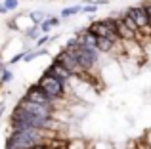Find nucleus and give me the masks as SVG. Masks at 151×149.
Segmentation results:
<instances>
[{
    "instance_id": "dca6fc26",
    "label": "nucleus",
    "mask_w": 151,
    "mask_h": 149,
    "mask_svg": "<svg viewBox=\"0 0 151 149\" xmlns=\"http://www.w3.org/2000/svg\"><path fill=\"white\" fill-rule=\"evenodd\" d=\"M29 17H31V23H37V25H40V23L44 21V19L48 17V15H46L44 11H40V10H38V11H31V14H29Z\"/></svg>"
},
{
    "instance_id": "6e6552de",
    "label": "nucleus",
    "mask_w": 151,
    "mask_h": 149,
    "mask_svg": "<svg viewBox=\"0 0 151 149\" xmlns=\"http://www.w3.org/2000/svg\"><path fill=\"white\" fill-rule=\"evenodd\" d=\"M33 145H35V143H31L29 140L14 134V132H10L8 138H6V147H4V149H33Z\"/></svg>"
},
{
    "instance_id": "f8f14e48",
    "label": "nucleus",
    "mask_w": 151,
    "mask_h": 149,
    "mask_svg": "<svg viewBox=\"0 0 151 149\" xmlns=\"http://www.w3.org/2000/svg\"><path fill=\"white\" fill-rule=\"evenodd\" d=\"M67 149H90V145L82 138H73L67 142Z\"/></svg>"
},
{
    "instance_id": "ddd939ff",
    "label": "nucleus",
    "mask_w": 151,
    "mask_h": 149,
    "mask_svg": "<svg viewBox=\"0 0 151 149\" xmlns=\"http://www.w3.org/2000/svg\"><path fill=\"white\" fill-rule=\"evenodd\" d=\"M42 34V31H40V25H37V23H33V25L29 27V29H25V37L27 38H31V40H37L38 37Z\"/></svg>"
},
{
    "instance_id": "6ab92c4d",
    "label": "nucleus",
    "mask_w": 151,
    "mask_h": 149,
    "mask_svg": "<svg viewBox=\"0 0 151 149\" xmlns=\"http://www.w3.org/2000/svg\"><path fill=\"white\" fill-rule=\"evenodd\" d=\"M2 6L6 8L8 11H14V10H17V6H19V0H4V2H2Z\"/></svg>"
},
{
    "instance_id": "4be33fe9",
    "label": "nucleus",
    "mask_w": 151,
    "mask_h": 149,
    "mask_svg": "<svg viewBox=\"0 0 151 149\" xmlns=\"http://www.w3.org/2000/svg\"><path fill=\"white\" fill-rule=\"evenodd\" d=\"M33 149H50V145H48V142H44V143H37V145H33Z\"/></svg>"
},
{
    "instance_id": "a211bd4d",
    "label": "nucleus",
    "mask_w": 151,
    "mask_h": 149,
    "mask_svg": "<svg viewBox=\"0 0 151 149\" xmlns=\"http://www.w3.org/2000/svg\"><path fill=\"white\" fill-rule=\"evenodd\" d=\"M98 6H100V4H96V2L84 4V6H82V14H96V11H98Z\"/></svg>"
},
{
    "instance_id": "20e7f679",
    "label": "nucleus",
    "mask_w": 151,
    "mask_h": 149,
    "mask_svg": "<svg viewBox=\"0 0 151 149\" xmlns=\"http://www.w3.org/2000/svg\"><path fill=\"white\" fill-rule=\"evenodd\" d=\"M55 59L59 61V63H63L65 65L67 69H69L71 73L75 74V77H82V74H84L86 71L84 69H82V65L78 63V59H77V56H75L73 52H71V50H67V48H63L61 52L58 54V56H54Z\"/></svg>"
},
{
    "instance_id": "4468645a",
    "label": "nucleus",
    "mask_w": 151,
    "mask_h": 149,
    "mask_svg": "<svg viewBox=\"0 0 151 149\" xmlns=\"http://www.w3.org/2000/svg\"><path fill=\"white\" fill-rule=\"evenodd\" d=\"M121 17L124 19V23H126V25H128V27H130L132 31H136V33H142V31H140V27H138V23L134 21V17H132V15L128 14V10H126L124 14H121Z\"/></svg>"
},
{
    "instance_id": "f257e3e1",
    "label": "nucleus",
    "mask_w": 151,
    "mask_h": 149,
    "mask_svg": "<svg viewBox=\"0 0 151 149\" xmlns=\"http://www.w3.org/2000/svg\"><path fill=\"white\" fill-rule=\"evenodd\" d=\"M38 84L44 88V92L48 94L50 97H54V100H63V97L67 96V92H69V88H67V82L59 80L58 77H54V74L50 73H42V77L38 78Z\"/></svg>"
},
{
    "instance_id": "f03ea898",
    "label": "nucleus",
    "mask_w": 151,
    "mask_h": 149,
    "mask_svg": "<svg viewBox=\"0 0 151 149\" xmlns=\"http://www.w3.org/2000/svg\"><path fill=\"white\" fill-rule=\"evenodd\" d=\"M71 52L77 56L78 63L82 65V69H84L86 73H92V71H94V67L100 63V56H101V52H100L98 48H94V46L81 44L77 50H71Z\"/></svg>"
},
{
    "instance_id": "423d86ee",
    "label": "nucleus",
    "mask_w": 151,
    "mask_h": 149,
    "mask_svg": "<svg viewBox=\"0 0 151 149\" xmlns=\"http://www.w3.org/2000/svg\"><path fill=\"white\" fill-rule=\"evenodd\" d=\"M46 73H50V74H54V77H58L59 80H63V82H69L71 78L75 77V74L71 73V71H69V69H67L63 63H59V61L55 59V57L52 59V63L48 65V67H46Z\"/></svg>"
},
{
    "instance_id": "9d476101",
    "label": "nucleus",
    "mask_w": 151,
    "mask_h": 149,
    "mask_svg": "<svg viewBox=\"0 0 151 149\" xmlns=\"http://www.w3.org/2000/svg\"><path fill=\"white\" fill-rule=\"evenodd\" d=\"M59 19H61V17H50V15H48V17L40 23V31H42V33H50L54 27L59 25Z\"/></svg>"
},
{
    "instance_id": "aec40b11",
    "label": "nucleus",
    "mask_w": 151,
    "mask_h": 149,
    "mask_svg": "<svg viewBox=\"0 0 151 149\" xmlns=\"http://www.w3.org/2000/svg\"><path fill=\"white\" fill-rule=\"evenodd\" d=\"M25 54L27 52H19V54H15L14 57H10V63L14 65V63H17V61H21V59H25Z\"/></svg>"
},
{
    "instance_id": "39448f33",
    "label": "nucleus",
    "mask_w": 151,
    "mask_h": 149,
    "mask_svg": "<svg viewBox=\"0 0 151 149\" xmlns=\"http://www.w3.org/2000/svg\"><path fill=\"white\" fill-rule=\"evenodd\" d=\"M115 29H117V34L121 37L122 42H128V40H138L140 38V33H136V31H132L128 25L124 23V19L119 15V17H115Z\"/></svg>"
},
{
    "instance_id": "2eb2a0df",
    "label": "nucleus",
    "mask_w": 151,
    "mask_h": 149,
    "mask_svg": "<svg viewBox=\"0 0 151 149\" xmlns=\"http://www.w3.org/2000/svg\"><path fill=\"white\" fill-rule=\"evenodd\" d=\"M46 54V50L44 48H37V50H29V52L25 54V59L23 61H33V59H37V57H40V56H44Z\"/></svg>"
},
{
    "instance_id": "f3484780",
    "label": "nucleus",
    "mask_w": 151,
    "mask_h": 149,
    "mask_svg": "<svg viewBox=\"0 0 151 149\" xmlns=\"http://www.w3.org/2000/svg\"><path fill=\"white\" fill-rule=\"evenodd\" d=\"M12 78H14V73H12L10 69H8L6 65L2 63V78H0V82H2V84H8Z\"/></svg>"
},
{
    "instance_id": "7ed1b4c3",
    "label": "nucleus",
    "mask_w": 151,
    "mask_h": 149,
    "mask_svg": "<svg viewBox=\"0 0 151 149\" xmlns=\"http://www.w3.org/2000/svg\"><path fill=\"white\" fill-rule=\"evenodd\" d=\"M23 97H27V100H31V101H37V103L50 105V107H55V109H58V103H55L58 100L50 97L38 82H37V84H31L29 88H27V92H25V96H23Z\"/></svg>"
},
{
    "instance_id": "9b49d317",
    "label": "nucleus",
    "mask_w": 151,
    "mask_h": 149,
    "mask_svg": "<svg viewBox=\"0 0 151 149\" xmlns=\"http://www.w3.org/2000/svg\"><path fill=\"white\" fill-rule=\"evenodd\" d=\"M81 11H82V6H81V4H77V6H69V8H65V10H61L59 17H61V19H67V17H73V15L81 14Z\"/></svg>"
},
{
    "instance_id": "412c9836",
    "label": "nucleus",
    "mask_w": 151,
    "mask_h": 149,
    "mask_svg": "<svg viewBox=\"0 0 151 149\" xmlns=\"http://www.w3.org/2000/svg\"><path fill=\"white\" fill-rule=\"evenodd\" d=\"M144 8H145V11H147V17H149V23H151V0H145Z\"/></svg>"
},
{
    "instance_id": "0eeeda50",
    "label": "nucleus",
    "mask_w": 151,
    "mask_h": 149,
    "mask_svg": "<svg viewBox=\"0 0 151 149\" xmlns=\"http://www.w3.org/2000/svg\"><path fill=\"white\" fill-rule=\"evenodd\" d=\"M128 14L134 17V21L138 23V27H140V31H145L151 27L149 23V17H147V11H145L144 4H140V6H130L128 8Z\"/></svg>"
},
{
    "instance_id": "1a4fd4ad",
    "label": "nucleus",
    "mask_w": 151,
    "mask_h": 149,
    "mask_svg": "<svg viewBox=\"0 0 151 149\" xmlns=\"http://www.w3.org/2000/svg\"><path fill=\"white\" fill-rule=\"evenodd\" d=\"M117 44H122V42H117L109 37H98V50H100L101 54H113L115 48H117Z\"/></svg>"
}]
</instances>
